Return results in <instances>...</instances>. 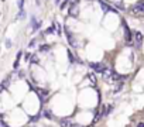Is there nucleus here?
<instances>
[{
	"instance_id": "2",
	"label": "nucleus",
	"mask_w": 144,
	"mask_h": 127,
	"mask_svg": "<svg viewBox=\"0 0 144 127\" xmlns=\"http://www.w3.org/2000/svg\"><path fill=\"white\" fill-rule=\"evenodd\" d=\"M131 13L136 17H144V4L143 3H136L131 6Z\"/></svg>"
},
{
	"instance_id": "20",
	"label": "nucleus",
	"mask_w": 144,
	"mask_h": 127,
	"mask_svg": "<svg viewBox=\"0 0 144 127\" xmlns=\"http://www.w3.org/2000/svg\"><path fill=\"white\" fill-rule=\"evenodd\" d=\"M72 127H82V126H81V124H74Z\"/></svg>"
},
{
	"instance_id": "3",
	"label": "nucleus",
	"mask_w": 144,
	"mask_h": 127,
	"mask_svg": "<svg viewBox=\"0 0 144 127\" xmlns=\"http://www.w3.org/2000/svg\"><path fill=\"white\" fill-rule=\"evenodd\" d=\"M133 37H134V45L139 48V47H141V42H143V34L140 33V31H136L134 34H133Z\"/></svg>"
},
{
	"instance_id": "17",
	"label": "nucleus",
	"mask_w": 144,
	"mask_h": 127,
	"mask_svg": "<svg viewBox=\"0 0 144 127\" xmlns=\"http://www.w3.org/2000/svg\"><path fill=\"white\" fill-rule=\"evenodd\" d=\"M23 6H24V0H18V7H20V10H23Z\"/></svg>"
},
{
	"instance_id": "18",
	"label": "nucleus",
	"mask_w": 144,
	"mask_h": 127,
	"mask_svg": "<svg viewBox=\"0 0 144 127\" xmlns=\"http://www.w3.org/2000/svg\"><path fill=\"white\" fill-rule=\"evenodd\" d=\"M31 62H35V64H37V62H38V58L35 57V55H33V57H31Z\"/></svg>"
},
{
	"instance_id": "21",
	"label": "nucleus",
	"mask_w": 144,
	"mask_h": 127,
	"mask_svg": "<svg viewBox=\"0 0 144 127\" xmlns=\"http://www.w3.org/2000/svg\"><path fill=\"white\" fill-rule=\"evenodd\" d=\"M37 4H40V0H37Z\"/></svg>"
},
{
	"instance_id": "5",
	"label": "nucleus",
	"mask_w": 144,
	"mask_h": 127,
	"mask_svg": "<svg viewBox=\"0 0 144 127\" xmlns=\"http://www.w3.org/2000/svg\"><path fill=\"white\" fill-rule=\"evenodd\" d=\"M65 35H66V40L69 41V44L72 45V47H76V41H75L74 35L71 34V31L68 30V27H66V26H65Z\"/></svg>"
},
{
	"instance_id": "14",
	"label": "nucleus",
	"mask_w": 144,
	"mask_h": 127,
	"mask_svg": "<svg viewBox=\"0 0 144 127\" xmlns=\"http://www.w3.org/2000/svg\"><path fill=\"white\" fill-rule=\"evenodd\" d=\"M88 78H91L92 83H96V79H95V75H93V74H89V75H88Z\"/></svg>"
},
{
	"instance_id": "9",
	"label": "nucleus",
	"mask_w": 144,
	"mask_h": 127,
	"mask_svg": "<svg viewBox=\"0 0 144 127\" xmlns=\"http://www.w3.org/2000/svg\"><path fill=\"white\" fill-rule=\"evenodd\" d=\"M31 26H33V31H35V30H38V28H40V26H41V23H40V21H37L35 18H31Z\"/></svg>"
},
{
	"instance_id": "13",
	"label": "nucleus",
	"mask_w": 144,
	"mask_h": 127,
	"mask_svg": "<svg viewBox=\"0 0 144 127\" xmlns=\"http://www.w3.org/2000/svg\"><path fill=\"white\" fill-rule=\"evenodd\" d=\"M20 57H21V52H18L17 59H16V62H14V68H17V66H18V61H20Z\"/></svg>"
},
{
	"instance_id": "4",
	"label": "nucleus",
	"mask_w": 144,
	"mask_h": 127,
	"mask_svg": "<svg viewBox=\"0 0 144 127\" xmlns=\"http://www.w3.org/2000/svg\"><path fill=\"white\" fill-rule=\"evenodd\" d=\"M123 30H124V40H126L127 42H131V40H133V35H131L130 30H129V27L124 21H123Z\"/></svg>"
},
{
	"instance_id": "10",
	"label": "nucleus",
	"mask_w": 144,
	"mask_h": 127,
	"mask_svg": "<svg viewBox=\"0 0 144 127\" xmlns=\"http://www.w3.org/2000/svg\"><path fill=\"white\" fill-rule=\"evenodd\" d=\"M48 49H49L48 45H41V47H40V51H41V52H47Z\"/></svg>"
},
{
	"instance_id": "7",
	"label": "nucleus",
	"mask_w": 144,
	"mask_h": 127,
	"mask_svg": "<svg viewBox=\"0 0 144 127\" xmlns=\"http://www.w3.org/2000/svg\"><path fill=\"white\" fill-rule=\"evenodd\" d=\"M59 124H61V127H72L74 126V123L71 122V119H61Z\"/></svg>"
},
{
	"instance_id": "19",
	"label": "nucleus",
	"mask_w": 144,
	"mask_h": 127,
	"mask_svg": "<svg viewBox=\"0 0 144 127\" xmlns=\"http://www.w3.org/2000/svg\"><path fill=\"white\" fill-rule=\"evenodd\" d=\"M136 127H144V122H139L136 124Z\"/></svg>"
},
{
	"instance_id": "8",
	"label": "nucleus",
	"mask_w": 144,
	"mask_h": 127,
	"mask_svg": "<svg viewBox=\"0 0 144 127\" xmlns=\"http://www.w3.org/2000/svg\"><path fill=\"white\" fill-rule=\"evenodd\" d=\"M37 90V93H38V96H40V99L41 100H45L48 97V92L47 90H44V89H35Z\"/></svg>"
},
{
	"instance_id": "1",
	"label": "nucleus",
	"mask_w": 144,
	"mask_h": 127,
	"mask_svg": "<svg viewBox=\"0 0 144 127\" xmlns=\"http://www.w3.org/2000/svg\"><path fill=\"white\" fill-rule=\"evenodd\" d=\"M89 66H91L92 69H93V72H96V74L105 75L106 71H107L106 65L105 64H100V62H89Z\"/></svg>"
},
{
	"instance_id": "16",
	"label": "nucleus",
	"mask_w": 144,
	"mask_h": 127,
	"mask_svg": "<svg viewBox=\"0 0 144 127\" xmlns=\"http://www.w3.org/2000/svg\"><path fill=\"white\" fill-rule=\"evenodd\" d=\"M68 57H69V61H71V62H75V58H74V55H72V52H71V51H68Z\"/></svg>"
},
{
	"instance_id": "12",
	"label": "nucleus",
	"mask_w": 144,
	"mask_h": 127,
	"mask_svg": "<svg viewBox=\"0 0 144 127\" xmlns=\"http://www.w3.org/2000/svg\"><path fill=\"white\" fill-rule=\"evenodd\" d=\"M55 27H57V26L54 24V26H52V27H49V28H48V30L45 31V33H47V34H51V33H54V31H55Z\"/></svg>"
},
{
	"instance_id": "11",
	"label": "nucleus",
	"mask_w": 144,
	"mask_h": 127,
	"mask_svg": "<svg viewBox=\"0 0 144 127\" xmlns=\"http://www.w3.org/2000/svg\"><path fill=\"white\" fill-rule=\"evenodd\" d=\"M44 116L47 119H52V113H51L49 110H45V112H44Z\"/></svg>"
},
{
	"instance_id": "15",
	"label": "nucleus",
	"mask_w": 144,
	"mask_h": 127,
	"mask_svg": "<svg viewBox=\"0 0 144 127\" xmlns=\"http://www.w3.org/2000/svg\"><path fill=\"white\" fill-rule=\"evenodd\" d=\"M100 6H102V7H103V10H105V13H106V11H107V10H109V7L106 6V3H105V1H100Z\"/></svg>"
},
{
	"instance_id": "6",
	"label": "nucleus",
	"mask_w": 144,
	"mask_h": 127,
	"mask_svg": "<svg viewBox=\"0 0 144 127\" xmlns=\"http://www.w3.org/2000/svg\"><path fill=\"white\" fill-rule=\"evenodd\" d=\"M78 6H76V3H72V4H71V9H69V14L71 16H72V17H76V16H78Z\"/></svg>"
}]
</instances>
